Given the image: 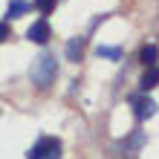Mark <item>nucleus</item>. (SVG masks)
<instances>
[{
  "label": "nucleus",
  "mask_w": 159,
  "mask_h": 159,
  "mask_svg": "<svg viewBox=\"0 0 159 159\" xmlns=\"http://www.w3.org/2000/svg\"><path fill=\"white\" fill-rule=\"evenodd\" d=\"M55 75H58V61H55V55L41 52L38 58L32 61V67H29L32 84H35V87H41V90H46V87L55 81Z\"/></svg>",
  "instance_id": "nucleus-1"
},
{
  "label": "nucleus",
  "mask_w": 159,
  "mask_h": 159,
  "mask_svg": "<svg viewBox=\"0 0 159 159\" xmlns=\"http://www.w3.org/2000/svg\"><path fill=\"white\" fill-rule=\"evenodd\" d=\"M29 159H61V139L55 136H41L32 145V151L26 153Z\"/></svg>",
  "instance_id": "nucleus-2"
},
{
  "label": "nucleus",
  "mask_w": 159,
  "mask_h": 159,
  "mask_svg": "<svg viewBox=\"0 0 159 159\" xmlns=\"http://www.w3.org/2000/svg\"><path fill=\"white\" fill-rule=\"evenodd\" d=\"M130 104H133L136 119H151L156 113V101L148 98V96H133V98H130Z\"/></svg>",
  "instance_id": "nucleus-3"
},
{
  "label": "nucleus",
  "mask_w": 159,
  "mask_h": 159,
  "mask_svg": "<svg viewBox=\"0 0 159 159\" xmlns=\"http://www.w3.org/2000/svg\"><path fill=\"white\" fill-rule=\"evenodd\" d=\"M26 38L35 41V43H46V41L52 38V29H49V23H46V20H35L29 29H26Z\"/></svg>",
  "instance_id": "nucleus-4"
},
{
  "label": "nucleus",
  "mask_w": 159,
  "mask_h": 159,
  "mask_svg": "<svg viewBox=\"0 0 159 159\" xmlns=\"http://www.w3.org/2000/svg\"><path fill=\"white\" fill-rule=\"evenodd\" d=\"M139 87H142V93L159 87V67H148V70H145V75H142V81H139Z\"/></svg>",
  "instance_id": "nucleus-5"
},
{
  "label": "nucleus",
  "mask_w": 159,
  "mask_h": 159,
  "mask_svg": "<svg viewBox=\"0 0 159 159\" xmlns=\"http://www.w3.org/2000/svg\"><path fill=\"white\" fill-rule=\"evenodd\" d=\"M156 58H159V49H156L153 43L142 46V52H139V61H142L145 67H156Z\"/></svg>",
  "instance_id": "nucleus-6"
},
{
  "label": "nucleus",
  "mask_w": 159,
  "mask_h": 159,
  "mask_svg": "<svg viewBox=\"0 0 159 159\" xmlns=\"http://www.w3.org/2000/svg\"><path fill=\"white\" fill-rule=\"evenodd\" d=\"M81 52H84V38H72V41L67 43V58H70V61H78Z\"/></svg>",
  "instance_id": "nucleus-7"
},
{
  "label": "nucleus",
  "mask_w": 159,
  "mask_h": 159,
  "mask_svg": "<svg viewBox=\"0 0 159 159\" xmlns=\"http://www.w3.org/2000/svg\"><path fill=\"white\" fill-rule=\"evenodd\" d=\"M29 3H26V0H12V3H9V9H6V15L9 17H20V15H26L29 12Z\"/></svg>",
  "instance_id": "nucleus-8"
},
{
  "label": "nucleus",
  "mask_w": 159,
  "mask_h": 159,
  "mask_svg": "<svg viewBox=\"0 0 159 159\" xmlns=\"http://www.w3.org/2000/svg\"><path fill=\"white\" fill-rule=\"evenodd\" d=\"M142 145H145V133H142V130H136L130 139H125V142H121V148H125V151H133V148H142Z\"/></svg>",
  "instance_id": "nucleus-9"
},
{
  "label": "nucleus",
  "mask_w": 159,
  "mask_h": 159,
  "mask_svg": "<svg viewBox=\"0 0 159 159\" xmlns=\"http://www.w3.org/2000/svg\"><path fill=\"white\" fill-rule=\"evenodd\" d=\"M96 52L101 55V58H113V61H119V58H121V49H119V46H98Z\"/></svg>",
  "instance_id": "nucleus-10"
},
{
  "label": "nucleus",
  "mask_w": 159,
  "mask_h": 159,
  "mask_svg": "<svg viewBox=\"0 0 159 159\" xmlns=\"http://www.w3.org/2000/svg\"><path fill=\"white\" fill-rule=\"evenodd\" d=\"M35 9H38V12L41 15H49L52 12V9H55V0H35V3H32Z\"/></svg>",
  "instance_id": "nucleus-11"
},
{
  "label": "nucleus",
  "mask_w": 159,
  "mask_h": 159,
  "mask_svg": "<svg viewBox=\"0 0 159 159\" xmlns=\"http://www.w3.org/2000/svg\"><path fill=\"white\" fill-rule=\"evenodd\" d=\"M6 38H9V26L0 23V41H6Z\"/></svg>",
  "instance_id": "nucleus-12"
}]
</instances>
